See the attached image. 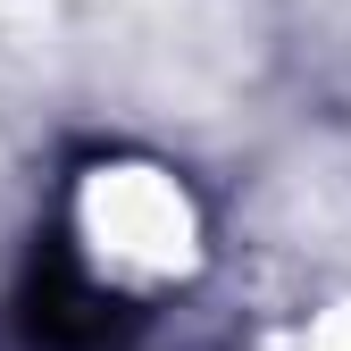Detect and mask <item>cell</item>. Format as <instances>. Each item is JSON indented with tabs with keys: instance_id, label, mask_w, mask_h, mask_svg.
Masks as SVG:
<instances>
[{
	"instance_id": "obj_1",
	"label": "cell",
	"mask_w": 351,
	"mask_h": 351,
	"mask_svg": "<svg viewBox=\"0 0 351 351\" xmlns=\"http://www.w3.org/2000/svg\"><path fill=\"white\" fill-rule=\"evenodd\" d=\"M67 234H75L93 293L151 301L201 268V201L176 167H151V159L84 167V184L67 201Z\"/></svg>"
}]
</instances>
